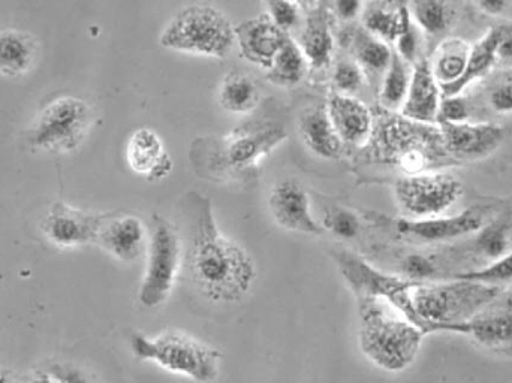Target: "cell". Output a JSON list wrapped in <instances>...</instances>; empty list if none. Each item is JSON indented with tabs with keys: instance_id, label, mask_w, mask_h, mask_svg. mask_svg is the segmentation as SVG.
<instances>
[{
	"instance_id": "1",
	"label": "cell",
	"mask_w": 512,
	"mask_h": 383,
	"mask_svg": "<svg viewBox=\"0 0 512 383\" xmlns=\"http://www.w3.org/2000/svg\"><path fill=\"white\" fill-rule=\"evenodd\" d=\"M188 243L183 265L198 292L213 303H237L251 291L256 268L249 253L222 234L212 199L189 192L183 202Z\"/></svg>"
},
{
	"instance_id": "2",
	"label": "cell",
	"mask_w": 512,
	"mask_h": 383,
	"mask_svg": "<svg viewBox=\"0 0 512 383\" xmlns=\"http://www.w3.org/2000/svg\"><path fill=\"white\" fill-rule=\"evenodd\" d=\"M364 147L370 161L396 168L405 176L432 173L454 162L445 149L441 129L390 111L375 122L372 137Z\"/></svg>"
},
{
	"instance_id": "3",
	"label": "cell",
	"mask_w": 512,
	"mask_h": 383,
	"mask_svg": "<svg viewBox=\"0 0 512 383\" xmlns=\"http://www.w3.org/2000/svg\"><path fill=\"white\" fill-rule=\"evenodd\" d=\"M357 303L361 352L385 372L408 369L420 352L424 331L385 298L357 295Z\"/></svg>"
},
{
	"instance_id": "4",
	"label": "cell",
	"mask_w": 512,
	"mask_h": 383,
	"mask_svg": "<svg viewBox=\"0 0 512 383\" xmlns=\"http://www.w3.org/2000/svg\"><path fill=\"white\" fill-rule=\"evenodd\" d=\"M462 280L447 285H418L411 283L408 289L406 316L427 331H451L457 325L466 324L483 310L501 289L495 285Z\"/></svg>"
},
{
	"instance_id": "5",
	"label": "cell",
	"mask_w": 512,
	"mask_h": 383,
	"mask_svg": "<svg viewBox=\"0 0 512 383\" xmlns=\"http://www.w3.org/2000/svg\"><path fill=\"white\" fill-rule=\"evenodd\" d=\"M288 134L276 123L246 125L221 138L212 152L197 150L192 155L195 167L201 174L218 180L254 179L259 161L270 155L286 140Z\"/></svg>"
},
{
	"instance_id": "6",
	"label": "cell",
	"mask_w": 512,
	"mask_h": 383,
	"mask_svg": "<svg viewBox=\"0 0 512 383\" xmlns=\"http://www.w3.org/2000/svg\"><path fill=\"white\" fill-rule=\"evenodd\" d=\"M236 42V27L224 12L207 3L180 9L159 36L167 50L224 59Z\"/></svg>"
},
{
	"instance_id": "7",
	"label": "cell",
	"mask_w": 512,
	"mask_h": 383,
	"mask_svg": "<svg viewBox=\"0 0 512 383\" xmlns=\"http://www.w3.org/2000/svg\"><path fill=\"white\" fill-rule=\"evenodd\" d=\"M129 343L137 360L152 361L168 372L195 382H215L221 373V352L189 334L170 331L152 339L134 333Z\"/></svg>"
},
{
	"instance_id": "8",
	"label": "cell",
	"mask_w": 512,
	"mask_h": 383,
	"mask_svg": "<svg viewBox=\"0 0 512 383\" xmlns=\"http://www.w3.org/2000/svg\"><path fill=\"white\" fill-rule=\"evenodd\" d=\"M93 123V110L77 96L48 102L30 123L26 143L35 152L69 153L83 144Z\"/></svg>"
},
{
	"instance_id": "9",
	"label": "cell",
	"mask_w": 512,
	"mask_h": 383,
	"mask_svg": "<svg viewBox=\"0 0 512 383\" xmlns=\"http://www.w3.org/2000/svg\"><path fill=\"white\" fill-rule=\"evenodd\" d=\"M147 252V267L138 300L147 309H156L167 303L173 294L183 265L182 238L179 229L167 217L153 216Z\"/></svg>"
},
{
	"instance_id": "10",
	"label": "cell",
	"mask_w": 512,
	"mask_h": 383,
	"mask_svg": "<svg viewBox=\"0 0 512 383\" xmlns=\"http://www.w3.org/2000/svg\"><path fill=\"white\" fill-rule=\"evenodd\" d=\"M462 195L459 179L439 171L403 176L394 183L397 204L409 219L442 216Z\"/></svg>"
},
{
	"instance_id": "11",
	"label": "cell",
	"mask_w": 512,
	"mask_h": 383,
	"mask_svg": "<svg viewBox=\"0 0 512 383\" xmlns=\"http://www.w3.org/2000/svg\"><path fill=\"white\" fill-rule=\"evenodd\" d=\"M451 331L466 334L492 354L512 357V291L499 292L474 318Z\"/></svg>"
},
{
	"instance_id": "12",
	"label": "cell",
	"mask_w": 512,
	"mask_h": 383,
	"mask_svg": "<svg viewBox=\"0 0 512 383\" xmlns=\"http://www.w3.org/2000/svg\"><path fill=\"white\" fill-rule=\"evenodd\" d=\"M108 214L89 213L65 202L51 205L41 223L44 237L62 249L96 243L99 229Z\"/></svg>"
},
{
	"instance_id": "13",
	"label": "cell",
	"mask_w": 512,
	"mask_h": 383,
	"mask_svg": "<svg viewBox=\"0 0 512 383\" xmlns=\"http://www.w3.org/2000/svg\"><path fill=\"white\" fill-rule=\"evenodd\" d=\"M268 210L276 225L285 231L307 235L325 232L324 226L313 219L309 193L298 180L277 183L268 196Z\"/></svg>"
},
{
	"instance_id": "14",
	"label": "cell",
	"mask_w": 512,
	"mask_h": 383,
	"mask_svg": "<svg viewBox=\"0 0 512 383\" xmlns=\"http://www.w3.org/2000/svg\"><path fill=\"white\" fill-rule=\"evenodd\" d=\"M445 149L451 158H487L499 149L505 138L501 126L493 123H439Z\"/></svg>"
},
{
	"instance_id": "15",
	"label": "cell",
	"mask_w": 512,
	"mask_h": 383,
	"mask_svg": "<svg viewBox=\"0 0 512 383\" xmlns=\"http://www.w3.org/2000/svg\"><path fill=\"white\" fill-rule=\"evenodd\" d=\"M486 214L478 208L463 211L459 216L429 217V219H400L393 222V228L403 237L421 243H438L454 240L483 229Z\"/></svg>"
},
{
	"instance_id": "16",
	"label": "cell",
	"mask_w": 512,
	"mask_h": 383,
	"mask_svg": "<svg viewBox=\"0 0 512 383\" xmlns=\"http://www.w3.org/2000/svg\"><path fill=\"white\" fill-rule=\"evenodd\" d=\"M286 36V32H283L268 14L259 15L236 26V42L239 44L240 56L265 71L273 63Z\"/></svg>"
},
{
	"instance_id": "17",
	"label": "cell",
	"mask_w": 512,
	"mask_h": 383,
	"mask_svg": "<svg viewBox=\"0 0 512 383\" xmlns=\"http://www.w3.org/2000/svg\"><path fill=\"white\" fill-rule=\"evenodd\" d=\"M327 113L343 144L364 147L375 128L372 111L360 99L334 93L328 99Z\"/></svg>"
},
{
	"instance_id": "18",
	"label": "cell",
	"mask_w": 512,
	"mask_h": 383,
	"mask_svg": "<svg viewBox=\"0 0 512 383\" xmlns=\"http://www.w3.org/2000/svg\"><path fill=\"white\" fill-rule=\"evenodd\" d=\"M96 244L105 252L125 264L140 259L146 246V226L140 217L125 214V216H110L99 229Z\"/></svg>"
},
{
	"instance_id": "19",
	"label": "cell",
	"mask_w": 512,
	"mask_h": 383,
	"mask_svg": "<svg viewBox=\"0 0 512 383\" xmlns=\"http://www.w3.org/2000/svg\"><path fill=\"white\" fill-rule=\"evenodd\" d=\"M126 161L134 173L152 182L167 179L173 173V159L165 150L162 138L152 129H137L129 137Z\"/></svg>"
},
{
	"instance_id": "20",
	"label": "cell",
	"mask_w": 512,
	"mask_h": 383,
	"mask_svg": "<svg viewBox=\"0 0 512 383\" xmlns=\"http://www.w3.org/2000/svg\"><path fill=\"white\" fill-rule=\"evenodd\" d=\"M441 99V84L433 75L430 62L418 60L412 66L411 86L400 114L414 122L435 125L438 122Z\"/></svg>"
},
{
	"instance_id": "21",
	"label": "cell",
	"mask_w": 512,
	"mask_h": 383,
	"mask_svg": "<svg viewBox=\"0 0 512 383\" xmlns=\"http://www.w3.org/2000/svg\"><path fill=\"white\" fill-rule=\"evenodd\" d=\"M300 135L310 152L322 159H337L343 143L331 123L327 107L312 108L300 117Z\"/></svg>"
},
{
	"instance_id": "22",
	"label": "cell",
	"mask_w": 512,
	"mask_h": 383,
	"mask_svg": "<svg viewBox=\"0 0 512 383\" xmlns=\"http://www.w3.org/2000/svg\"><path fill=\"white\" fill-rule=\"evenodd\" d=\"M507 29L508 26L493 27L474 47H471L465 74L456 83L441 87L442 95H459L469 84L474 83L478 78L484 77L493 68L496 60L499 59V42H501Z\"/></svg>"
},
{
	"instance_id": "23",
	"label": "cell",
	"mask_w": 512,
	"mask_h": 383,
	"mask_svg": "<svg viewBox=\"0 0 512 383\" xmlns=\"http://www.w3.org/2000/svg\"><path fill=\"white\" fill-rule=\"evenodd\" d=\"M38 57V45L29 33L21 30L0 32V75L21 77L32 71Z\"/></svg>"
},
{
	"instance_id": "24",
	"label": "cell",
	"mask_w": 512,
	"mask_h": 383,
	"mask_svg": "<svg viewBox=\"0 0 512 383\" xmlns=\"http://www.w3.org/2000/svg\"><path fill=\"white\" fill-rule=\"evenodd\" d=\"M261 101V92L249 75L230 72L219 87V105L231 114L252 113Z\"/></svg>"
},
{
	"instance_id": "25",
	"label": "cell",
	"mask_w": 512,
	"mask_h": 383,
	"mask_svg": "<svg viewBox=\"0 0 512 383\" xmlns=\"http://www.w3.org/2000/svg\"><path fill=\"white\" fill-rule=\"evenodd\" d=\"M298 45L312 68L324 69L330 65L334 53V38L325 17L316 14L309 17Z\"/></svg>"
},
{
	"instance_id": "26",
	"label": "cell",
	"mask_w": 512,
	"mask_h": 383,
	"mask_svg": "<svg viewBox=\"0 0 512 383\" xmlns=\"http://www.w3.org/2000/svg\"><path fill=\"white\" fill-rule=\"evenodd\" d=\"M309 63L298 42L286 36L279 53L267 69V80L274 86L294 87L303 81Z\"/></svg>"
},
{
	"instance_id": "27",
	"label": "cell",
	"mask_w": 512,
	"mask_h": 383,
	"mask_svg": "<svg viewBox=\"0 0 512 383\" xmlns=\"http://www.w3.org/2000/svg\"><path fill=\"white\" fill-rule=\"evenodd\" d=\"M471 47L462 39L451 38L442 42L430 62L433 75L441 87L456 83L465 74Z\"/></svg>"
},
{
	"instance_id": "28",
	"label": "cell",
	"mask_w": 512,
	"mask_h": 383,
	"mask_svg": "<svg viewBox=\"0 0 512 383\" xmlns=\"http://www.w3.org/2000/svg\"><path fill=\"white\" fill-rule=\"evenodd\" d=\"M411 78V63L406 62L396 53V50H393V57L385 71L381 93H379V101L385 110L390 113L402 110L406 96H408L409 86H411Z\"/></svg>"
},
{
	"instance_id": "29",
	"label": "cell",
	"mask_w": 512,
	"mask_h": 383,
	"mask_svg": "<svg viewBox=\"0 0 512 383\" xmlns=\"http://www.w3.org/2000/svg\"><path fill=\"white\" fill-rule=\"evenodd\" d=\"M354 59L364 72L385 74L390 65L393 50L387 42L376 38L366 29L360 30L354 39Z\"/></svg>"
},
{
	"instance_id": "30",
	"label": "cell",
	"mask_w": 512,
	"mask_h": 383,
	"mask_svg": "<svg viewBox=\"0 0 512 383\" xmlns=\"http://www.w3.org/2000/svg\"><path fill=\"white\" fill-rule=\"evenodd\" d=\"M411 14L420 30L433 36L447 32L454 18L453 9L444 0H417Z\"/></svg>"
},
{
	"instance_id": "31",
	"label": "cell",
	"mask_w": 512,
	"mask_h": 383,
	"mask_svg": "<svg viewBox=\"0 0 512 383\" xmlns=\"http://www.w3.org/2000/svg\"><path fill=\"white\" fill-rule=\"evenodd\" d=\"M364 29L387 44L396 42L400 30L399 9L396 11L385 6H370L364 14Z\"/></svg>"
},
{
	"instance_id": "32",
	"label": "cell",
	"mask_w": 512,
	"mask_h": 383,
	"mask_svg": "<svg viewBox=\"0 0 512 383\" xmlns=\"http://www.w3.org/2000/svg\"><path fill=\"white\" fill-rule=\"evenodd\" d=\"M399 11L400 30L399 36H397L396 42H394L396 44V53L412 65V63L418 62V54H420V27L417 26L414 18H412L409 6L402 5Z\"/></svg>"
},
{
	"instance_id": "33",
	"label": "cell",
	"mask_w": 512,
	"mask_h": 383,
	"mask_svg": "<svg viewBox=\"0 0 512 383\" xmlns=\"http://www.w3.org/2000/svg\"><path fill=\"white\" fill-rule=\"evenodd\" d=\"M510 253V232L508 226L502 222L493 223L484 228L478 237L477 255L486 261H498L502 256Z\"/></svg>"
},
{
	"instance_id": "34",
	"label": "cell",
	"mask_w": 512,
	"mask_h": 383,
	"mask_svg": "<svg viewBox=\"0 0 512 383\" xmlns=\"http://www.w3.org/2000/svg\"><path fill=\"white\" fill-rule=\"evenodd\" d=\"M331 80L337 93L355 96L363 89L366 72L358 65L357 60L342 59L334 65Z\"/></svg>"
},
{
	"instance_id": "35",
	"label": "cell",
	"mask_w": 512,
	"mask_h": 383,
	"mask_svg": "<svg viewBox=\"0 0 512 383\" xmlns=\"http://www.w3.org/2000/svg\"><path fill=\"white\" fill-rule=\"evenodd\" d=\"M457 277L463 280H474V282L495 286L496 283L510 282L512 280V252L493 262L490 267L471 271V273H465Z\"/></svg>"
},
{
	"instance_id": "36",
	"label": "cell",
	"mask_w": 512,
	"mask_h": 383,
	"mask_svg": "<svg viewBox=\"0 0 512 383\" xmlns=\"http://www.w3.org/2000/svg\"><path fill=\"white\" fill-rule=\"evenodd\" d=\"M471 116V105L468 99L459 95H442L439 105V123H463L468 122Z\"/></svg>"
},
{
	"instance_id": "37",
	"label": "cell",
	"mask_w": 512,
	"mask_h": 383,
	"mask_svg": "<svg viewBox=\"0 0 512 383\" xmlns=\"http://www.w3.org/2000/svg\"><path fill=\"white\" fill-rule=\"evenodd\" d=\"M268 9V17L283 30L288 32L292 27L297 26L300 20L297 5L292 0H264Z\"/></svg>"
},
{
	"instance_id": "38",
	"label": "cell",
	"mask_w": 512,
	"mask_h": 383,
	"mask_svg": "<svg viewBox=\"0 0 512 383\" xmlns=\"http://www.w3.org/2000/svg\"><path fill=\"white\" fill-rule=\"evenodd\" d=\"M327 226L337 237L342 238H354L360 231L358 217L351 211L343 210V208H336V210L331 211Z\"/></svg>"
},
{
	"instance_id": "39",
	"label": "cell",
	"mask_w": 512,
	"mask_h": 383,
	"mask_svg": "<svg viewBox=\"0 0 512 383\" xmlns=\"http://www.w3.org/2000/svg\"><path fill=\"white\" fill-rule=\"evenodd\" d=\"M489 104L499 114H512V78H505L492 87Z\"/></svg>"
},
{
	"instance_id": "40",
	"label": "cell",
	"mask_w": 512,
	"mask_h": 383,
	"mask_svg": "<svg viewBox=\"0 0 512 383\" xmlns=\"http://www.w3.org/2000/svg\"><path fill=\"white\" fill-rule=\"evenodd\" d=\"M403 273L414 279H426L435 274V264L423 255L406 256L402 262Z\"/></svg>"
},
{
	"instance_id": "41",
	"label": "cell",
	"mask_w": 512,
	"mask_h": 383,
	"mask_svg": "<svg viewBox=\"0 0 512 383\" xmlns=\"http://www.w3.org/2000/svg\"><path fill=\"white\" fill-rule=\"evenodd\" d=\"M48 373L56 379L57 383H95L83 370L69 364H54Z\"/></svg>"
},
{
	"instance_id": "42",
	"label": "cell",
	"mask_w": 512,
	"mask_h": 383,
	"mask_svg": "<svg viewBox=\"0 0 512 383\" xmlns=\"http://www.w3.org/2000/svg\"><path fill=\"white\" fill-rule=\"evenodd\" d=\"M334 9L340 20H355L363 9V0H334Z\"/></svg>"
},
{
	"instance_id": "43",
	"label": "cell",
	"mask_w": 512,
	"mask_h": 383,
	"mask_svg": "<svg viewBox=\"0 0 512 383\" xmlns=\"http://www.w3.org/2000/svg\"><path fill=\"white\" fill-rule=\"evenodd\" d=\"M486 14L499 15L507 9L510 0H472Z\"/></svg>"
},
{
	"instance_id": "44",
	"label": "cell",
	"mask_w": 512,
	"mask_h": 383,
	"mask_svg": "<svg viewBox=\"0 0 512 383\" xmlns=\"http://www.w3.org/2000/svg\"><path fill=\"white\" fill-rule=\"evenodd\" d=\"M498 57L499 59L512 60V26H508L507 32L499 42Z\"/></svg>"
},
{
	"instance_id": "45",
	"label": "cell",
	"mask_w": 512,
	"mask_h": 383,
	"mask_svg": "<svg viewBox=\"0 0 512 383\" xmlns=\"http://www.w3.org/2000/svg\"><path fill=\"white\" fill-rule=\"evenodd\" d=\"M27 383H57L56 379L50 373H39L35 378L30 379Z\"/></svg>"
},
{
	"instance_id": "46",
	"label": "cell",
	"mask_w": 512,
	"mask_h": 383,
	"mask_svg": "<svg viewBox=\"0 0 512 383\" xmlns=\"http://www.w3.org/2000/svg\"><path fill=\"white\" fill-rule=\"evenodd\" d=\"M0 383H8V379H6V376L2 375V373H0Z\"/></svg>"
},
{
	"instance_id": "47",
	"label": "cell",
	"mask_w": 512,
	"mask_h": 383,
	"mask_svg": "<svg viewBox=\"0 0 512 383\" xmlns=\"http://www.w3.org/2000/svg\"><path fill=\"white\" fill-rule=\"evenodd\" d=\"M292 2H294V3H295V0H292Z\"/></svg>"
}]
</instances>
